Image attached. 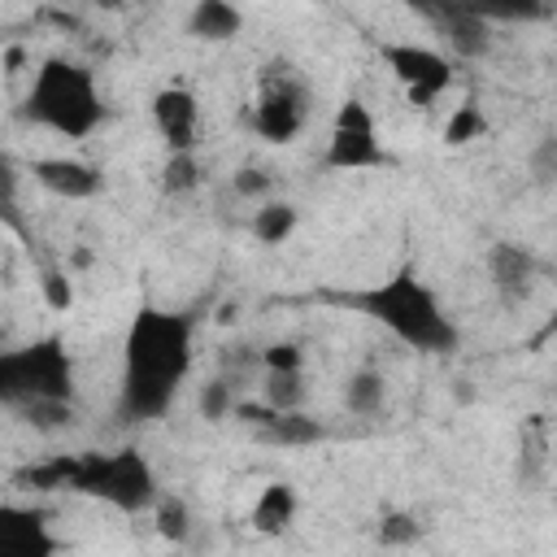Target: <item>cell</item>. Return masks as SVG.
<instances>
[{
    "label": "cell",
    "instance_id": "obj_27",
    "mask_svg": "<svg viewBox=\"0 0 557 557\" xmlns=\"http://www.w3.org/2000/svg\"><path fill=\"white\" fill-rule=\"evenodd\" d=\"M231 409H235V392H231V383H226V379H213V383H205V387H200V418L222 422Z\"/></svg>",
    "mask_w": 557,
    "mask_h": 557
},
{
    "label": "cell",
    "instance_id": "obj_12",
    "mask_svg": "<svg viewBox=\"0 0 557 557\" xmlns=\"http://www.w3.org/2000/svg\"><path fill=\"white\" fill-rule=\"evenodd\" d=\"M152 126L165 139L170 152H191L196 148V131H200V100L183 87L170 83L152 96Z\"/></svg>",
    "mask_w": 557,
    "mask_h": 557
},
{
    "label": "cell",
    "instance_id": "obj_21",
    "mask_svg": "<svg viewBox=\"0 0 557 557\" xmlns=\"http://www.w3.org/2000/svg\"><path fill=\"white\" fill-rule=\"evenodd\" d=\"M261 400L270 409H300L305 405V366L300 370H265Z\"/></svg>",
    "mask_w": 557,
    "mask_h": 557
},
{
    "label": "cell",
    "instance_id": "obj_3",
    "mask_svg": "<svg viewBox=\"0 0 557 557\" xmlns=\"http://www.w3.org/2000/svg\"><path fill=\"white\" fill-rule=\"evenodd\" d=\"M335 300L357 309V313H366L370 322H379L405 348H418V352H448V348H457V322L444 313L440 296L418 278L413 265H400L392 278H383L374 287L339 292Z\"/></svg>",
    "mask_w": 557,
    "mask_h": 557
},
{
    "label": "cell",
    "instance_id": "obj_28",
    "mask_svg": "<svg viewBox=\"0 0 557 557\" xmlns=\"http://www.w3.org/2000/svg\"><path fill=\"white\" fill-rule=\"evenodd\" d=\"M300 366H305V348L292 339L261 348V370H300Z\"/></svg>",
    "mask_w": 557,
    "mask_h": 557
},
{
    "label": "cell",
    "instance_id": "obj_1",
    "mask_svg": "<svg viewBox=\"0 0 557 557\" xmlns=\"http://www.w3.org/2000/svg\"><path fill=\"white\" fill-rule=\"evenodd\" d=\"M196 361V326L187 313L139 305L122 344V383H117V418L122 422H157L170 413L178 387L187 383Z\"/></svg>",
    "mask_w": 557,
    "mask_h": 557
},
{
    "label": "cell",
    "instance_id": "obj_24",
    "mask_svg": "<svg viewBox=\"0 0 557 557\" xmlns=\"http://www.w3.org/2000/svg\"><path fill=\"white\" fill-rule=\"evenodd\" d=\"M152 505H157V531H161L170 544H187V535H191V513H187V505H183L178 496H157Z\"/></svg>",
    "mask_w": 557,
    "mask_h": 557
},
{
    "label": "cell",
    "instance_id": "obj_15",
    "mask_svg": "<svg viewBox=\"0 0 557 557\" xmlns=\"http://www.w3.org/2000/svg\"><path fill=\"white\" fill-rule=\"evenodd\" d=\"M548 448H553V440H548V418L544 413H531L527 422H522V435H518V483L527 487V492H535V487H544V479H548Z\"/></svg>",
    "mask_w": 557,
    "mask_h": 557
},
{
    "label": "cell",
    "instance_id": "obj_30",
    "mask_svg": "<svg viewBox=\"0 0 557 557\" xmlns=\"http://www.w3.org/2000/svg\"><path fill=\"white\" fill-rule=\"evenodd\" d=\"M235 191L239 196H265L270 191V174L265 170H239L235 174Z\"/></svg>",
    "mask_w": 557,
    "mask_h": 557
},
{
    "label": "cell",
    "instance_id": "obj_22",
    "mask_svg": "<svg viewBox=\"0 0 557 557\" xmlns=\"http://www.w3.org/2000/svg\"><path fill=\"white\" fill-rule=\"evenodd\" d=\"M17 187H22V178H17L13 161L0 152V222H4L9 231L26 235V218H22V196H17Z\"/></svg>",
    "mask_w": 557,
    "mask_h": 557
},
{
    "label": "cell",
    "instance_id": "obj_4",
    "mask_svg": "<svg viewBox=\"0 0 557 557\" xmlns=\"http://www.w3.org/2000/svg\"><path fill=\"white\" fill-rule=\"evenodd\" d=\"M22 117L61 139H87L104 122L96 74L70 57H48L30 74V87L22 96Z\"/></svg>",
    "mask_w": 557,
    "mask_h": 557
},
{
    "label": "cell",
    "instance_id": "obj_6",
    "mask_svg": "<svg viewBox=\"0 0 557 557\" xmlns=\"http://www.w3.org/2000/svg\"><path fill=\"white\" fill-rule=\"evenodd\" d=\"M305 117H309V87H305V78H300L292 65L274 61V65L261 74V91H257V100H252L248 126H252L265 144H292V139L300 135Z\"/></svg>",
    "mask_w": 557,
    "mask_h": 557
},
{
    "label": "cell",
    "instance_id": "obj_16",
    "mask_svg": "<svg viewBox=\"0 0 557 557\" xmlns=\"http://www.w3.org/2000/svg\"><path fill=\"white\" fill-rule=\"evenodd\" d=\"M244 30V13L231 0H196L187 13V35L205 44H226Z\"/></svg>",
    "mask_w": 557,
    "mask_h": 557
},
{
    "label": "cell",
    "instance_id": "obj_26",
    "mask_svg": "<svg viewBox=\"0 0 557 557\" xmlns=\"http://www.w3.org/2000/svg\"><path fill=\"white\" fill-rule=\"evenodd\" d=\"M374 535H379V544H387V548H405V544H413V540L422 535V527H418V518H413V513L392 509V513H383V518H379Z\"/></svg>",
    "mask_w": 557,
    "mask_h": 557
},
{
    "label": "cell",
    "instance_id": "obj_17",
    "mask_svg": "<svg viewBox=\"0 0 557 557\" xmlns=\"http://www.w3.org/2000/svg\"><path fill=\"white\" fill-rule=\"evenodd\" d=\"M296 509H300L296 487L283 483V479H274V483H265L261 496L252 500V527H257L261 535H283V531L296 522Z\"/></svg>",
    "mask_w": 557,
    "mask_h": 557
},
{
    "label": "cell",
    "instance_id": "obj_20",
    "mask_svg": "<svg viewBox=\"0 0 557 557\" xmlns=\"http://www.w3.org/2000/svg\"><path fill=\"white\" fill-rule=\"evenodd\" d=\"M296 205H287V200H265L257 213H252V235L261 239V244H287L292 239V231H296Z\"/></svg>",
    "mask_w": 557,
    "mask_h": 557
},
{
    "label": "cell",
    "instance_id": "obj_8",
    "mask_svg": "<svg viewBox=\"0 0 557 557\" xmlns=\"http://www.w3.org/2000/svg\"><path fill=\"white\" fill-rule=\"evenodd\" d=\"M379 61L387 65V74L405 87V96L426 109L435 104L448 87H453V61L448 52L431 48V44H413V39H379Z\"/></svg>",
    "mask_w": 557,
    "mask_h": 557
},
{
    "label": "cell",
    "instance_id": "obj_31",
    "mask_svg": "<svg viewBox=\"0 0 557 557\" xmlns=\"http://www.w3.org/2000/svg\"><path fill=\"white\" fill-rule=\"evenodd\" d=\"M535 178H540V183L553 178V139H544L540 152H535Z\"/></svg>",
    "mask_w": 557,
    "mask_h": 557
},
{
    "label": "cell",
    "instance_id": "obj_11",
    "mask_svg": "<svg viewBox=\"0 0 557 557\" xmlns=\"http://www.w3.org/2000/svg\"><path fill=\"white\" fill-rule=\"evenodd\" d=\"M487 278L505 305H522V300H531V292L540 283V257L527 244L496 239L487 248Z\"/></svg>",
    "mask_w": 557,
    "mask_h": 557
},
{
    "label": "cell",
    "instance_id": "obj_23",
    "mask_svg": "<svg viewBox=\"0 0 557 557\" xmlns=\"http://www.w3.org/2000/svg\"><path fill=\"white\" fill-rule=\"evenodd\" d=\"M161 187H165V196H187V191H196V187H200V165H196V157H191V152H170L165 165H161Z\"/></svg>",
    "mask_w": 557,
    "mask_h": 557
},
{
    "label": "cell",
    "instance_id": "obj_13",
    "mask_svg": "<svg viewBox=\"0 0 557 557\" xmlns=\"http://www.w3.org/2000/svg\"><path fill=\"white\" fill-rule=\"evenodd\" d=\"M48 553H57L48 513L30 505H0V557H48Z\"/></svg>",
    "mask_w": 557,
    "mask_h": 557
},
{
    "label": "cell",
    "instance_id": "obj_32",
    "mask_svg": "<svg viewBox=\"0 0 557 557\" xmlns=\"http://www.w3.org/2000/svg\"><path fill=\"white\" fill-rule=\"evenodd\" d=\"M91 4H100V9H117L122 0H91Z\"/></svg>",
    "mask_w": 557,
    "mask_h": 557
},
{
    "label": "cell",
    "instance_id": "obj_2",
    "mask_svg": "<svg viewBox=\"0 0 557 557\" xmlns=\"http://www.w3.org/2000/svg\"><path fill=\"white\" fill-rule=\"evenodd\" d=\"M17 483L35 492H78L91 500H104L122 513H144L157 500V474L139 448H113V453H70L39 466H26Z\"/></svg>",
    "mask_w": 557,
    "mask_h": 557
},
{
    "label": "cell",
    "instance_id": "obj_10",
    "mask_svg": "<svg viewBox=\"0 0 557 557\" xmlns=\"http://www.w3.org/2000/svg\"><path fill=\"white\" fill-rule=\"evenodd\" d=\"M239 418L257 431L261 444H274V448H309V444H318L326 435L322 422L309 418L305 409H270L265 400L239 405Z\"/></svg>",
    "mask_w": 557,
    "mask_h": 557
},
{
    "label": "cell",
    "instance_id": "obj_19",
    "mask_svg": "<svg viewBox=\"0 0 557 557\" xmlns=\"http://www.w3.org/2000/svg\"><path fill=\"white\" fill-rule=\"evenodd\" d=\"M483 22H544L553 17V0H470Z\"/></svg>",
    "mask_w": 557,
    "mask_h": 557
},
{
    "label": "cell",
    "instance_id": "obj_7",
    "mask_svg": "<svg viewBox=\"0 0 557 557\" xmlns=\"http://www.w3.org/2000/svg\"><path fill=\"white\" fill-rule=\"evenodd\" d=\"M326 170H379L392 165V152L379 139V122L370 113L366 100H344L331 117V135H326V152H322Z\"/></svg>",
    "mask_w": 557,
    "mask_h": 557
},
{
    "label": "cell",
    "instance_id": "obj_29",
    "mask_svg": "<svg viewBox=\"0 0 557 557\" xmlns=\"http://www.w3.org/2000/svg\"><path fill=\"white\" fill-rule=\"evenodd\" d=\"M39 287H44V296H48V305H52V309H70V300H74V287H70L65 270H57V265H44V274H39Z\"/></svg>",
    "mask_w": 557,
    "mask_h": 557
},
{
    "label": "cell",
    "instance_id": "obj_14",
    "mask_svg": "<svg viewBox=\"0 0 557 557\" xmlns=\"http://www.w3.org/2000/svg\"><path fill=\"white\" fill-rule=\"evenodd\" d=\"M30 174H35V183L44 191H52L61 200H91L100 191V183H104V174L96 165L78 161V157H44V161H35Z\"/></svg>",
    "mask_w": 557,
    "mask_h": 557
},
{
    "label": "cell",
    "instance_id": "obj_5",
    "mask_svg": "<svg viewBox=\"0 0 557 557\" xmlns=\"http://www.w3.org/2000/svg\"><path fill=\"white\" fill-rule=\"evenodd\" d=\"M74 400V361L65 339H30L17 348H0V405L30 413L39 405Z\"/></svg>",
    "mask_w": 557,
    "mask_h": 557
},
{
    "label": "cell",
    "instance_id": "obj_18",
    "mask_svg": "<svg viewBox=\"0 0 557 557\" xmlns=\"http://www.w3.org/2000/svg\"><path fill=\"white\" fill-rule=\"evenodd\" d=\"M383 400H387V383H383L379 370L366 366V370H352L348 374V383H344V409L352 418H374L383 409Z\"/></svg>",
    "mask_w": 557,
    "mask_h": 557
},
{
    "label": "cell",
    "instance_id": "obj_9",
    "mask_svg": "<svg viewBox=\"0 0 557 557\" xmlns=\"http://www.w3.org/2000/svg\"><path fill=\"white\" fill-rule=\"evenodd\" d=\"M409 9L426 17V26L444 39V48H453L466 61L492 48V22H483L470 0H409Z\"/></svg>",
    "mask_w": 557,
    "mask_h": 557
},
{
    "label": "cell",
    "instance_id": "obj_25",
    "mask_svg": "<svg viewBox=\"0 0 557 557\" xmlns=\"http://www.w3.org/2000/svg\"><path fill=\"white\" fill-rule=\"evenodd\" d=\"M483 131H487L483 109H479L474 100H466V104L453 109V117H448V126H444V139H448V144H470V139H479Z\"/></svg>",
    "mask_w": 557,
    "mask_h": 557
}]
</instances>
